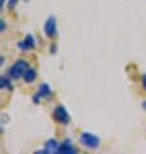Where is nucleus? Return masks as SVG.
Masks as SVG:
<instances>
[{
    "mask_svg": "<svg viewBox=\"0 0 146 154\" xmlns=\"http://www.w3.org/2000/svg\"><path fill=\"white\" fill-rule=\"evenodd\" d=\"M27 62L23 61V60H18V61H16L13 63V66L9 69V71H8V74H9L11 78L13 79H18L21 78V76H23V72L27 70Z\"/></svg>",
    "mask_w": 146,
    "mask_h": 154,
    "instance_id": "f257e3e1",
    "label": "nucleus"
},
{
    "mask_svg": "<svg viewBox=\"0 0 146 154\" xmlns=\"http://www.w3.org/2000/svg\"><path fill=\"white\" fill-rule=\"evenodd\" d=\"M79 140L84 146H87L89 149H97L98 146H100V143H101L97 136L89 134V132H83V134L80 135Z\"/></svg>",
    "mask_w": 146,
    "mask_h": 154,
    "instance_id": "f03ea898",
    "label": "nucleus"
},
{
    "mask_svg": "<svg viewBox=\"0 0 146 154\" xmlns=\"http://www.w3.org/2000/svg\"><path fill=\"white\" fill-rule=\"evenodd\" d=\"M53 118L61 125H68L70 122V115H68L67 110L63 106H57L53 112Z\"/></svg>",
    "mask_w": 146,
    "mask_h": 154,
    "instance_id": "7ed1b4c3",
    "label": "nucleus"
},
{
    "mask_svg": "<svg viewBox=\"0 0 146 154\" xmlns=\"http://www.w3.org/2000/svg\"><path fill=\"white\" fill-rule=\"evenodd\" d=\"M44 32L48 38H54L57 34V21L54 17L50 16L44 23Z\"/></svg>",
    "mask_w": 146,
    "mask_h": 154,
    "instance_id": "20e7f679",
    "label": "nucleus"
},
{
    "mask_svg": "<svg viewBox=\"0 0 146 154\" xmlns=\"http://www.w3.org/2000/svg\"><path fill=\"white\" fill-rule=\"evenodd\" d=\"M50 96H52V89L49 88L48 84H40L39 89H38V93L35 95V97H34V101L36 102V104H39V100L40 98H49Z\"/></svg>",
    "mask_w": 146,
    "mask_h": 154,
    "instance_id": "39448f33",
    "label": "nucleus"
},
{
    "mask_svg": "<svg viewBox=\"0 0 146 154\" xmlns=\"http://www.w3.org/2000/svg\"><path fill=\"white\" fill-rule=\"evenodd\" d=\"M35 47V38H34L31 34H27L26 38L18 43V48L21 51H29V49H32Z\"/></svg>",
    "mask_w": 146,
    "mask_h": 154,
    "instance_id": "423d86ee",
    "label": "nucleus"
},
{
    "mask_svg": "<svg viewBox=\"0 0 146 154\" xmlns=\"http://www.w3.org/2000/svg\"><path fill=\"white\" fill-rule=\"evenodd\" d=\"M58 153H62V154H74V153H76V149L74 148V145H72L70 141L66 140V141H63V143L59 145Z\"/></svg>",
    "mask_w": 146,
    "mask_h": 154,
    "instance_id": "0eeeda50",
    "label": "nucleus"
},
{
    "mask_svg": "<svg viewBox=\"0 0 146 154\" xmlns=\"http://www.w3.org/2000/svg\"><path fill=\"white\" fill-rule=\"evenodd\" d=\"M58 148L59 144L57 143V140H48L45 143V148H44V153H58Z\"/></svg>",
    "mask_w": 146,
    "mask_h": 154,
    "instance_id": "6e6552de",
    "label": "nucleus"
},
{
    "mask_svg": "<svg viewBox=\"0 0 146 154\" xmlns=\"http://www.w3.org/2000/svg\"><path fill=\"white\" fill-rule=\"evenodd\" d=\"M36 78V70L32 69V67H27V70L23 72V80L26 83H31L34 82Z\"/></svg>",
    "mask_w": 146,
    "mask_h": 154,
    "instance_id": "1a4fd4ad",
    "label": "nucleus"
},
{
    "mask_svg": "<svg viewBox=\"0 0 146 154\" xmlns=\"http://www.w3.org/2000/svg\"><path fill=\"white\" fill-rule=\"evenodd\" d=\"M3 88L11 89L12 85H11V82L7 78H3V76H0V89H3Z\"/></svg>",
    "mask_w": 146,
    "mask_h": 154,
    "instance_id": "9d476101",
    "label": "nucleus"
},
{
    "mask_svg": "<svg viewBox=\"0 0 146 154\" xmlns=\"http://www.w3.org/2000/svg\"><path fill=\"white\" fill-rule=\"evenodd\" d=\"M5 27H7L5 22H4L3 20H0V32H2V31H4V30H5Z\"/></svg>",
    "mask_w": 146,
    "mask_h": 154,
    "instance_id": "9b49d317",
    "label": "nucleus"
},
{
    "mask_svg": "<svg viewBox=\"0 0 146 154\" xmlns=\"http://www.w3.org/2000/svg\"><path fill=\"white\" fill-rule=\"evenodd\" d=\"M17 2H18V0H11L9 4H8V7H9L11 9H12V8H13V7L16 5V4H17Z\"/></svg>",
    "mask_w": 146,
    "mask_h": 154,
    "instance_id": "f8f14e48",
    "label": "nucleus"
},
{
    "mask_svg": "<svg viewBox=\"0 0 146 154\" xmlns=\"http://www.w3.org/2000/svg\"><path fill=\"white\" fill-rule=\"evenodd\" d=\"M4 3H5V0H0V9H2V8H3Z\"/></svg>",
    "mask_w": 146,
    "mask_h": 154,
    "instance_id": "ddd939ff",
    "label": "nucleus"
},
{
    "mask_svg": "<svg viewBox=\"0 0 146 154\" xmlns=\"http://www.w3.org/2000/svg\"><path fill=\"white\" fill-rule=\"evenodd\" d=\"M4 63V57H0V66Z\"/></svg>",
    "mask_w": 146,
    "mask_h": 154,
    "instance_id": "4468645a",
    "label": "nucleus"
},
{
    "mask_svg": "<svg viewBox=\"0 0 146 154\" xmlns=\"http://www.w3.org/2000/svg\"><path fill=\"white\" fill-rule=\"evenodd\" d=\"M144 85H145V88H146V75H144Z\"/></svg>",
    "mask_w": 146,
    "mask_h": 154,
    "instance_id": "2eb2a0df",
    "label": "nucleus"
}]
</instances>
